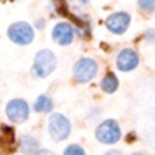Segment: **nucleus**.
I'll return each instance as SVG.
<instances>
[{"label": "nucleus", "instance_id": "nucleus-2", "mask_svg": "<svg viewBox=\"0 0 155 155\" xmlns=\"http://www.w3.org/2000/svg\"><path fill=\"white\" fill-rule=\"evenodd\" d=\"M48 132L53 140L61 142L64 140L70 133V122L62 114H53L48 120Z\"/></svg>", "mask_w": 155, "mask_h": 155}, {"label": "nucleus", "instance_id": "nucleus-3", "mask_svg": "<svg viewBox=\"0 0 155 155\" xmlns=\"http://www.w3.org/2000/svg\"><path fill=\"white\" fill-rule=\"evenodd\" d=\"M97 70H98V65L93 59L81 58L75 63L73 74H74V78L78 82L84 84V82L92 80L96 76Z\"/></svg>", "mask_w": 155, "mask_h": 155}, {"label": "nucleus", "instance_id": "nucleus-15", "mask_svg": "<svg viewBox=\"0 0 155 155\" xmlns=\"http://www.w3.org/2000/svg\"><path fill=\"white\" fill-rule=\"evenodd\" d=\"M73 1L76 2V4H79V5H84V4L87 2V0H73Z\"/></svg>", "mask_w": 155, "mask_h": 155}, {"label": "nucleus", "instance_id": "nucleus-4", "mask_svg": "<svg viewBox=\"0 0 155 155\" xmlns=\"http://www.w3.org/2000/svg\"><path fill=\"white\" fill-rule=\"evenodd\" d=\"M121 131L116 121L105 120L96 130V137L99 142L105 144H114L120 139Z\"/></svg>", "mask_w": 155, "mask_h": 155}, {"label": "nucleus", "instance_id": "nucleus-11", "mask_svg": "<svg viewBox=\"0 0 155 155\" xmlns=\"http://www.w3.org/2000/svg\"><path fill=\"white\" fill-rule=\"evenodd\" d=\"M38 142L31 136H23L21 138V151L23 154H35L38 153Z\"/></svg>", "mask_w": 155, "mask_h": 155}, {"label": "nucleus", "instance_id": "nucleus-7", "mask_svg": "<svg viewBox=\"0 0 155 155\" xmlns=\"http://www.w3.org/2000/svg\"><path fill=\"white\" fill-rule=\"evenodd\" d=\"M130 21H131V18H130L128 13H126V12H115V13L110 15L107 18L105 25L111 33L122 34L128 28Z\"/></svg>", "mask_w": 155, "mask_h": 155}, {"label": "nucleus", "instance_id": "nucleus-14", "mask_svg": "<svg viewBox=\"0 0 155 155\" xmlns=\"http://www.w3.org/2000/svg\"><path fill=\"white\" fill-rule=\"evenodd\" d=\"M64 154L65 155H84L85 154V150L76 145V144H70L65 150H64Z\"/></svg>", "mask_w": 155, "mask_h": 155}, {"label": "nucleus", "instance_id": "nucleus-13", "mask_svg": "<svg viewBox=\"0 0 155 155\" xmlns=\"http://www.w3.org/2000/svg\"><path fill=\"white\" fill-rule=\"evenodd\" d=\"M138 6L145 12H151L155 10V0H138Z\"/></svg>", "mask_w": 155, "mask_h": 155}, {"label": "nucleus", "instance_id": "nucleus-8", "mask_svg": "<svg viewBox=\"0 0 155 155\" xmlns=\"http://www.w3.org/2000/svg\"><path fill=\"white\" fill-rule=\"evenodd\" d=\"M139 63V58H138V54L131 50V48H125L122 50L119 54H117V58H116V64H117V68L122 71H130V70H133Z\"/></svg>", "mask_w": 155, "mask_h": 155}, {"label": "nucleus", "instance_id": "nucleus-1", "mask_svg": "<svg viewBox=\"0 0 155 155\" xmlns=\"http://www.w3.org/2000/svg\"><path fill=\"white\" fill-rule=\"evenodd\" d=\"M56 68V56L50 50H41L36 53L34 64H33V71L39 78H46L50 75Z\"/></svg>", "mask_w": 155, "mask_h": 155}, {"label": "nucleus", "instance_id": "nucleus-6", "mask_svg": "<svg viewBox=\"0 0 155 155\" xmlns=\"http://www.w3.org/2000/svg\"><path fill=\"white\" fill-rule=\"evenodd\" d=\"M6 114L11 121L21 124L27 120L29 115V107L23 99H12L7 103Z\"/></svg>", "mask_w": 155, "mask_h": 155}, {"label": "nucleus", "instance_id": "nucleus-9", "mask_svg": "<svg viewBox=\"0 0 155 155\" xmlns=\"http://www.w3.org/2000/svg\"><path fill=\"white\" fill-rule=\"evenodd\" d=\"M52 38L59 45H69L73 41L74 30L70 24L62 22V23H58L54 25V28L52 30Z\"/></svg>", "mask_w": 155, "mask_h": 155}, {"label": "nucleus", "instance_id": "nucleus-5", "mask_svg": "<svg viewBox=\"0 0 155 155\" xmlns=\"http://www.w3.org/2000/svg\"><path fill=\"white\" fill-rule=\"evenodd\" d=\"M8 38L19 45H27L30 44L34 39V30L33 28L25 23V22H17L10 25L7 30Z\"/></svg>", "mask_w": 155, "mask_h": 155}, {"label": "nucleus", "instance_id": "nucleus-12", "mask_svg": "<svg viewBox=\"0 0 155 155\" xmlns=\"http://www.w3.org/2000/svg\"><path fill=\"white\" fill-rule=\"evenodd\" d=\"M34 109L40 113H48L52 110V101L47 96L41 94L36 99V102L34 104Z\"/></svg>", "mask_w": 155, "mask_h": 155}, {"label": "nucleus", "instance_id": "nucleus-10", "mask_svg": "<svg viewBox=\"0 0 155 155\" xmlns=\"http://www.w3.org/2000/svg\"><path fill=\"white\" fill-rule=\"evenodd\" d=\"M119 86V81H117V78L115 76L114 73H108L101 81V87L104 92L107 93H113L116 91Z\"/></svg>", "mask_w": 155, "mask_h": 155}]
</instances>
